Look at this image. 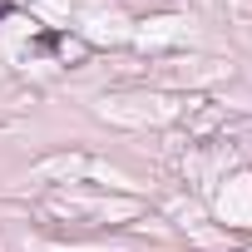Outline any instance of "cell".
<instances>
[{
  "mask_svg": "<svg viewBox=\"0 0 252 252\" xmlns=\"http://www.w3.org/2000/svg\"><path fill=\"white\" fill-rule=\"evenodd\" d=\"M15 15V5H10V0H0V20H10Z\"/></svg>",
  "mask_w": 252,
  "mask_h": 252,
  "instance_id": "6da1fadb",
  "label": "cell"
}]
</instances>
